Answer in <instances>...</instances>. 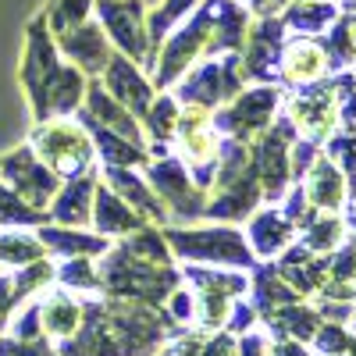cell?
<instances>
[{
  "label": "cell",
  "mask_w": 356,
  "mask_h": 356,
  "mask_svg": "<svg viewBox=\"0 0 356 356\" xmlns=\"http://www.w3.org/2000/svg\"><path fill=\"white\" fill-rule=\"evenodd\" d=\"M40 243H47L54 253L61 257H104L111 250L107 239H100V235H86V232H72V228H43L40 232Z\"/></svg>",
  "instance_id": "obj_14"
},
{
  "label": "cell",
  "mask_w": 356,
  "mask_h": 356,
  "mask_svg": "<svg viewBox=\"0 0 356 356\" xmlns=\"http://www.w3.org/2000/svg\"><path fill=\"white\" fill-rule=\"evenodd\" d=\"M100 22L111 33V40L122 47V54L132 65H150V29H146V11L139 0H97Z\"/></svg>",
  "instance_id": "obj_3"
},
{
  "label": "cell",
  "mask_w": 356,
  "mask_h": 356,
  "mask_svg": "<svg viewBox=\"0 0 356 356\" xmlns=\"http://www.w3.org/2000/svg\"><path fill=\"white\" fill-rule=\"evenodd\" d=\"M250 235H253V246L267 257V253H278L285 246V239L292 235V225L282 214H257L250 225Z\"/></svg>",
  "instance_id": "obj_18"
},
{
  "label": "cell",
  "mask_w": 356,
  "mask_h": 356,
  "mask_svg": "<svg viewBox=\"0 0 356 356\" xmlns=\"http://www.w3.org/2000/svg\"><path fill=\"white\" fill-rule=\"evenodd\" d=\"M82 22H89V0H57L50 8V29L57 36L82 25Z\"/></svg>",
  "instance_id": "obj_21"
},
{
  "label": "cell",
  "mask_w": 356,
  "mask_h": 356,
  "mask_svg": "<svg viewBox=\"0 0 356 356\" xmlns=\"http://www.w3.org/2000/svg\"><path fill=\"white\" fill-rule=\"evenodd\" d=\"M275 356H307L296 342H282V346H275Z\"/></svg>",
  "instance_id": "obj_24"
},
{
  "label": "cell",
  "mask_w": 356,
  "mask_h": 356,
  "mask_svg": "<svg viewBox=\"0 0 356 356\" xmlns=\"http://www.w3.org/2000/svg\"><path fill=\"white\" fill-rule=\"evenodd\" d=\"M93 196H97L93 175H82V178H75L68 189H61V196L50 203V218L61 221L65 228L86 225V221H89V207H93Z\"/></svg>",
  "instance_id": "obj_12"
},
{
  "label": "cell",
  "mask_w": 356,
  "mask_h": 356,
  "mask_svg": "<svg viewBox=\"0 0 356 356\" xmlns=\"http://www.w3.org/2000/svg\"><path fill=\"white\" fill-rule=\"evenodd\" d=\"M104 72H107V93L132 118H146V111L154 104V89L146 82V75H139V65H132L122 54V57H111Z\"/></svg>",
  "instance_id": "obj_6"
},
{
  "label": "cell",
  "mask_w": 356,
  "mask_h": 356,
  "mask_svg": "<svg viewBox=\"0 0 356 356\" xmlns=\"http://www.w3.org/2000/svg\"><path fill=\"white\" fill-rule=\"evenodd\" d=\"M275 104H278V89H250L228 111L218 114V125H225L235 139H246L271 122Z\"/></svg>",
  "instance_id": "obj_8"
},
{
  "label": "cell",
  "mask_w": 356,
  "mask_h": 356,
  "mask_svg": "<svg viewBox=\"0 0 356 356\" xmlns=\"http://www.w3.org/2000/svg\"><path fill=\"white\" fill-rule=\"evenodd\" d=\"M289 114L307 136H314V139L328 136V129L335 125V97H332V89H310V93L296 97L289 104Z\"/></svg>",
  "instance_id": "obj_10"
},
{
  "label": "cell",
  "mask_w": 356,
  "mask_h": 356,
  "mask_svg": "<svg viewBox=\"0 0 356 356\" xmlns=\"http://www.w3.org/2000/svg\"><path fill=\"white\" fill-rule=\"evenodd\" d=\"M146 125L154 129V136H175V125H178V107L171 97H161L150 104L146 111Z\"/></svg>",
  "instance_id": "obj_23"
},
{
  "label": "cell",
  "mask_w": 356,
  "mask_h": 356,
  "mask_svg": "<svg viewBox=\"0 0 356 356\" xmlns=\"http://www.w3.org/2000/svg\"><path fill=\"white\" fill-rule=\"evenodd\" d=\"M29 150L61 178H82L93 168V143H89V132L72 125V122H61V118L43 122L36 129L33 143H29Z\"/></svg>",
  "instance_id": "obj_1"
},
{
  "label": "cell",
  "mask_w": 356,
  "mask_h": 356,
  "mask_svg": "<svg viewBox=\"0 0 356 356\" xmlns=\"http://www.w3.org/2000/svg\"><path fill=\"white\" fill-rule=\"evenodd\" d=\"M79 317H82V307L72 296H50V300L40 303V324L50 335H72Z\"/></svg>",
  "instance_id": "obj_17"
},
{
  "label": "cell",
  "mask_w": 356,
  "mask_h": 356,
  "mask_svg": "<svg viewBox=\"0 0 356 356\" xmlns=\"http://www.w3.org/2000/svg\"><path fill=\"white\" fill-rule=\"evenodd\" d=\"M328 68V54L317 40H292L282 50V75L289 82H314Z\"/></svg>",
  "instance_id": "obj_11"
},
{
  "label": "cell",
  "mask_w": 356,
  "mask_h": 356,
  "mask_svg": "<svg viewBox=\"0 0 356 356\" xmlns=\"http://www.w3.org/2000/svg\"><path fill=\"white\" fill-rule=\"evenodd\" d=\"M168 243L178 257H203V260H221V264H250V250L243 235L225 232V228H207V232H171Z\"/></svg>",
  "instance_id": "obj_5"
},
{
  "label": "cell",
  "mask_w": 356,
  "mask_h": 356,
  "mask_svg": "<svg viewBox=\"0 0 356 356\" xmlns=\"http://www.w3.org/2000/svg\"><path fill=\"white\" fill-rule=\"evenodd\" d=\"M107 182H111V189H114L118 200H132V203H136V214H150L154 221H164V207L143 189V182H139L136 175H129L125 168H122V171L107 168Z\"/></svg>",
  "instance_id": "obj_16"
},
{
  "label": "cell",
  "mask_w": 356,
  "mask_h": 356,
  "mask_svg": "<svg viewBox=\"0 0 356 356\" xmlns=\"http://www.w3.org/2000/svg\"><path fill=\"white\" fill-rule=\"evenodd\" d=\"M40 257H43V243L33 239V235H15V232L0 235V260L4 264H33Z\"/></svg>",
  "instance_id": "obj_20"
},
{
  "label": "cell",
  "mask_w": 356,
  "mask_h": 356,
  "mask_svg": "<svg viewBox=\"0 0 356 356\" xmlns=\"http://www.w3.org/2000/svg\"><path fill=\"white\" fill-rule=\"evenodd\" d=\"M196 4H200V0H164V4L154 11V18H150V25H146V29L154 33V40H164L168 29L175 22H182V15H189Z\"/></svg>",
  "instance_id": "obj_22"
},
{
  "label": "cell",
  "mask_w": 356,
  "mask_h": 356,
  "mask_svg": "<svg viewBox=\"0 0 356 356\" xmlns=\"http://www.w3.org/2000/svg\"><path fill=\"white\" fill-rule=\"evenodd\" d=\"M282 22L289 29H296V33L314 36V33H324V29H332L339 22V8L332 0H296Z\"/></svg>",
  "instance_id": "obj_13"
},
{
  "label": "cell",
  "mask_w": 356,
  "mask_h": 356,
  "mask_svg": "<svg viewBox=\"0 0 356 356\" xmlns=\"http://www.w3.org/2000/svg\"><path fill=\"white\" fill-rule=\"evenodd\" d=\"M0 175L8 178V186H11V193H18L29 207H47L54 196H57V175L29 150H15L8 161H0Z\"/></svg>",
  "instance_id": "obj_4"
},
{
  "label": "cell",
  "mask_w": 356,
  "mask_h": 356,
  "mask_svg": "<svg viewBox=\"0 0 356 356\" xmlns=\"http://www.w3.org/2000/svg\"><path fill=\"white\" fill-rule=\"evenodd\" d=\"M310 200L317 207H332V211L342 203V175L328 161H317V168L310 175Z\"/></svg>",
  "instance_id": "obj_19"
},
{
  "label": "cell",
  "mask_w": 356,
  "mask_h": 356,
  "mask_svg": "<svg viewBox=\"0 0 356 356\" xmlns=\"http://www.w3.org/2000/svg\"><path fill=\"white\" fill-rule=\"evenodd\" d=\"M150 182L157 186V196L175 207L178 221H189L193 214L203 211V189H196V182H189L186 168L178 164L175 157L150 168Z\"/></svg>",
  "instance_id": "obj_7"
},
{
  "label": "cell",
  "mask_w": 356,
  "mask_h": 356,
  "mask_svg": "<svg viewBox=\"0 0 356 356\" xmlns=\"http://www.w3.org/2000/svg\"><path fill=\"white\" fill-rule=\"evenodd\" d=\"M61 57L54 50V40L47 36V15H40L33 25H29V43H25V57H22V82L25 93L36 107V118L43 122V107H47V93L50 86L61 75Z\"/></svg>",
  "instance_id": "obj_2"
},
{
  "label": "cell",
  "mask_w": 356,
  "mask_h": 356,
  "mask_svg": "<svg viewBox=\"0 0 356 356\" xmlns=\"http://www.w3.org/2000/svg\"><path fill=\"white\" fill-rule=\"evenodd\" d=\"M97 228L125 235V232L146 228V218H139L136 207H129L125 200H118L111 189H104V193L97 196Z\"/></svg>",
  "instance_id": "obj_15"
},
{
  "label": "cell",
  "mask_w": 356,
  "mask_h": 356,
  "mask_svg": "<svg viewBox=\"0 0 356 356\" xmlns=\"http://www.w3.org/2000/svg\"><path fill=\"white\" fill-rule=\"evenodd\" d=\"M57 43H61V50L72 57V61L79 65V72H86V75H100L107 68V61H111L107 40L100 36V29L89 25V22H82V25L68 29V33H61V36H57Z\"/></svg>",
  "instance_id": "obj_9"
}]
</instances>
